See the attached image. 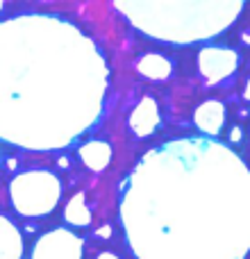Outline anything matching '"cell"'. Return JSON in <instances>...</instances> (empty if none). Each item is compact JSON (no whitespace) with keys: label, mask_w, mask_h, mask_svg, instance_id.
<instances>
[{"label":"cell","mask_w":250,"mask_h":259,"mask_svg":"<svg viewBox=\"0 0 250 259\" xmlns=\"http://www.w3.org/2000/svg\"><path fill=\"white\" fill-rule=\"evenodd\" d=\"M9 191H12V202L18 214L34 219L57 207L62 184L48 170H27L14 178Z\"/></svg>","instance_id":"cell-1"},{"label":"cell","mask_w":250,"mask_h":259,"mask_svg":"<svg viewBox=\"0 0 250 259\" xmlns=\"http://www.w3.org/2000/svg\"><path fill=\"white\" fill-rule=\"evenodd\" d=\"M82 239L68 230H55L36 243L32 259H82Z\"/></svg>","instance_id":"cell-2"},{"label":"cell","mask_w":250,"mask_h":259,"mask_svg":"<svg viewBox=\"0 0 250 259\" xmlns=\"http://www.w3.org/2000/svg\"><path fill=\"white\" fill-rule=\"evenodd\" d=\"M239 66V57L230 48H207L200 53V73L210 84L225 80Z\"/></svg>","instance_id":"cell-3"},{"label":"cell","mask_w":250,"mask_h":259,"mask_svg":"<svg viewBox=\"0 0 250 259\" xmlns=\"http://www.w3.org/2000/svg\"><path fill=\"white\" fill-rule=\"evenodd\" d=\"M159 125V109L152 98H143L130 116V127L137 137H148Z\"/></svg>","instance_id":"cell-4"},{"label":"cell","mask_w":250,"mask_h":259,"mask_svg":"<svg viewBox=\"0 0 250 259\" xmlns=\"http://www.w3.org/2000/svg\"><path fill=\"white\" fill-rule=\"evenodd\" d=\"M225 123V107L219 100H207L196 112V125L207 134H219Z\"/></svg>","instance_id":"cell-5"},{"label":"cell","mask_w":250,"mask_h":259,"mask_svg":"<svg viewBox=\"0 0 250 259\" xmlns=\"http://www.w3.org/2000/svg\"><path fill=\"white\" fill-rule=\"evenodd\" d=\"M23 239L14 223L0 216V259H21Z\"/></svg>","instance_id":"cell-6"},{"label":"cell","mask_w":250,"mask_h":259,"mask_svg":"<svg viewBox=\"0 0 250 259\" xmlns=\"http://www.w3.org/2000/svg\"><path fill=\"white\" fill-rule=\"evenodd\" d=\"M80 159L85 161L87 168L103 170V168H107L109 159H112V148L103 141H91L80 148Z\"/></svg>","instance_id":"cell-7"},{"label":"cell","mask_w":250,"mask_h":259,"mask_svg":"<svg viewBox=\"0 0 250 259\" xmlns=\"http://www.w3.org/2000/svg\"><path fill=\"white\" fill-rule=\"evenodd\" d=\"M139 71L152 80H164L171 75V62L161 55H146L139 59Z\"/></svg>","instance_id":"cell-8"},{"label":"cell","mask_w":250,"mask_h":259,"mask_svg":"<svg viewBox=\"0 0 250 259\" xmlns=\"http://www.w3.org/2000/svg\"><path fill=\"white\" fill-rule=\"evenodd\" d=\"M66 221L68 223H73V225H87L91 221V211H89V207H87L85 196H82V193H77V196L68 202Z\"/></svg>","instance_id":"cell-9"},{"label":"cell","mask_w":250,"mask_h":259,"mask_svg":"<svg viewBox=\"0 0 250 259\" xmlns=\"http://www.w3.org/2000/svg\"><path fill=\"white\" fill-rule=\"evenodd\" d=\"M98 259H118L114 252H103V255H98Z\"/></svg>","instance_id":"cell-10"},{"label":"cell","mask_w":250,"mask_h":259,"mask_svg":"<svg viewBox=\"0 0 250 259\" xmlns=\"http://www.w3.org/2000/svg\"><path fill=\"white\" fill-rule=\"evenodd\" d=\"M109 232H112V228H103V230H100V237L107 239V234H109Z\"/></svg>","instance_id":"cell-11"},{"label":"cell","mask_w":250,"mask_h":259,"mask_svg":"<svg viewBox=\"0 0 250 259\" xmlns=\"http://www.w3.org/2000/svg\"><path fill=\"white\" fill-rule=\"evenodd\" d=\"M3 7H5V5H3V3H0V12H3Z\"/></svg>","instance_id":"cell-12"}]
</instances>
